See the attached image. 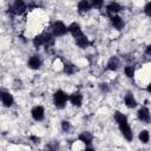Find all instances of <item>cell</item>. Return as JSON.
<instances>
[{"instance_id":"obj_1","label":"cell","mask_w":151,"mask_h":151,"mask_svg":"<svg viewBox=\"0 0 151 151\" xmlns=\"http://www.w3.org/2000/svg\"><path fill=\"white\" fill-rule=\"evenodd\" d=\"M114 120L118 125V129L120 131V133L123 134V137L127 140V142H132L133 139V132H132V129L129 124V120H127V117L126 114H124L123 112L120 111H116L114 114Z\"/></svg>"},{"instance_id":"obj_2","label":"cell","mask_w":151,"mask_h":151,"mask_svg":"<svg viewBox=\"0 0 151 151\" xmlns=\"http://www.w3.org/2000/svg\"><path fill=\"white\" fill-rule=\"evenodd\" d=\"M70 100V96L65 92V91H63V90H57L54 93H53V105L57 107V109H59V110H61V109H64L65 106H66V103Z\"/></svg>"},{"instance_id":"obj_3","label":"cell","mask_w":151,"mask_h":151,"mask_svg":"<svg viewBox=\"0 0 151 151\" xmlns=\"http://www.w3.org/2000/svg\"><path fill=\"white\" fill-rule=\"evenodd\" d=\"M52 34L54 37H64L68 33V26H66L61 20H57L52 24Z\"/></svg>"},{"instance_id":"obj_4","label":"cell","mask_w":151,"mask_h":151,"mask_svg":"<svg viewBox=\"0 0 151 151\" xmlns=\"http://www.w3.org/2000/svg\"><path fill=\"white\" fill-rule=\"evenodd\" d=\"M9 13L12 15H21L26 9H27V5L22 1V0H15L8 8Z\"/></svg>"},{"instance_id":"obj_5","label":"cell","mask_w":151,"mask_h":151,"mask_svg":"<svg viewBox=\"0 0 151 151\" xmlns=\"http://www.w3.org/2000/svg\"><path fill=\"white\" fill-rule=\"evenodd\" d=\"M137 118H138L142 123L149 124V123L151 122V113H150V110H149L146 106L139 107V110L137 111Z\"/></svg>"},{"instance_id":"obj_6","label":"cell","mask_w":151,"mask_h":151,"mask_svg":"<svg viewBox=\"0 0 151 151\" xmlns=\"http://www.w3.org/2000/svg\"><path fill=\"white\" fill-rule=\"evenodd\" d=\"M41 65H42V59L39 54H33L27 60V66L31 70H39L41 67Z\"/></svg>"},{"instance_id":"obj_7","label":"cell","mask_w":151,"mask_h":151,"mask_svg":"<svg viewBox=\"0 0 151 151\" xmlns=\"http://www.w3.org/2000/svg\"><path fill=\"white\" fill-rule=\"evenodd\" d=\"M31 116L35 122H41L45 118V109L41 105H37L32 107L31 110Z\"/></svg>"},{"instance_id":"obj_8","label":"cell","mask_w":151,"mask_h":151,"mask_svg":"<svg viewBox=\"0 0 151 151\" xmlns=\"http://www.w3.org/2000/svg\"><path fill=\"white\" fill-rule=\"evenodd\" d=\"M0 98H1V103L5 107H11L13 104H14V98L13 96L6 91V90H1L0 91Z\"/></svg>"},{"instance_id":"obj_9","label":"cell","mask_w":151,"mask_h":151,"mask_svg":"<svg viewBox=\"0 0 151 151\" xmlns=\"http://www.w3.org/2000/svg\"><path fill=\"white\" fill-rule=\"evenodd\" d=\"M122 9H123L122 6L116 1H111L106 5V13H107V15H110V18L112 15H117V13L120 12Z\"/></svg>"},{"instance_id":"obj_10","label":"cell","mask_w":151,"mask_h":151,"mask_svg":"<svg viewBox=\"0 0 151 151\" xmlns=\"http://www.w3.org/2000/svg\"><path fill=\"white\" fill-rule=\"evenodd\" d=\"M68 32L72 34V37L74 38V40L78 39V38H80L81 35H84V33H83V31H81V27H80V25H79L78 22H72V24H70V25H68Z\"/></svg>"},{"instance_id":"obj_11","label":"cell","mask_w":151,"mask_h":151,"mask_svg":"<svg viewBox=\"0 0 151 151\" xmlns=\"http://www.w3.org/2000/svg\"><path fill=\"white\" fill-rule=\"evenodd\" d=\"M91 8H92L91 2H88L87 0H81V1H79L78 5H77V11H78V13H79L80 15L86 14Z\"/></svg>"},{"instance_id":"obj_12","label":"cell","mask_w":151,"mask_h":151,"mask_svg":"<svg viewBox=\"0 0 151 151\" xmlns=\"http://www.w3.org/2000/svg\"><path fill=\"white\" fill-rule=\"evenodd\" d=\"M110 21H111V25L113 26V28H116L117 31H122L124 28L125 22H124V20H123L122 17H119V15H112L110 18Z\"/></svg>"},{"instance_id":"obj_13","label":"cell","mask_w":151,"mask_h":151,"mask_svg":"<svg viewBox=\"0 0 151 151\" xmlns=\"http://www.w3.org/2000/svg\"><path fill=\"white\" fill-rule=\"evenodd\" d=\"M83 99H84V97H83V94H81L79 91L73 92V93L70 96V101H71V104H72L73 106H76V107H80V106H81Z\"/></svg>"},{"instance_id":"obj_14","label":"cell","mask_w":151,"mask_h":151,"mask_svg":"<svg viewBox=\"0 0 151 151\" xmlns=\"http://www.w3.org/2000/svg\"><path fill=\"white\" fill-rule=\"evenodd\" d=\"M124 103H125V106L129 107V109H134L138 105V103H137L133 93H131V92H127L124 96Z\"/></svg>"},{"instance_id":"obj_15","label":"cell","mask_w":151,"mask_h":151,"mask_svg":"<svg viewBox=\"0 0 151 151\" xmlns=\"http://www.w3.org/2000/svg\"><path fill=\"white\" fill-rule=\"evenodd\" d=\"M78 140L81 142L83 144H85V146L91 145L92 144V140H93V134L91 132H88V131H84V132H81L78 136Z\"/></svg>"},{"instance_id":"obj_16","label":"cell","mask_w":151,"mask_h":151,"mask_svg":"<svg viewBox=\"0 0 151 151\" xmlns=\"http://www.w3.org/2000/svg\"><path fill=\"white\" fill-rule=\"evenodd\" d=\"M119 65H120L119 58L116 57V55H113V57H111V58L109 59L107 65H106V68H107L109 71H117V70L119 68Z\"/></svg>"},{"instance_id":"obj_17","label":"cell","mask_w":151,"mask_h":151,"mask_svg":"<svg viewBox=\"0 0 151 151\" xmlns=\"http://www.w3.org/2000/svg\"><path fill=\"white\" fill-rule=\"evenodd\" d=\"M32 42H33V46L35 48H40L41 46H45V34H44V32L40 33V34H38V35H35L33 38V41Z\"/></svg>"},{"instance_id":"obj_18","label":"cell","mask_w":151,"mask_h":151,"mask_svg":"<svg viewBox=\"0 0 151 151\" xmlns=\"http://www.w3.org/2000/svg\"><path fill=\"white\" fill-rule=\"evenodd\" d=\"M76 44H77V46L80 47V48H86V47H88V46L91 45V41H90V39L84 34V35H81L80 38L76 39Z\"/></svg>"},{"instance_id":"obj_19","label":"cell","mask_w":151,"mask_h":151,"mask_svg":"<svg viewBox=\"0 0 151 151\" xmlns=\"http://www.w3.org/2000/svg\"><path fill=\"white\" fill-rule=\"evenodd\" d=\"M63 71L66 73V74H68V76H71V74H74L77 71H78V68L72 64V63H68V61H66V63H64V66H63Z\"/></svg>"},{"instance_id":"obj_20","label":"cell","mask_w":151,"mask_h":151,"mask_svg":"<svg viewBox=\"0 0 151 151\" xmlns=\"http://www.w3.org/2000/svg\"><path fill=\"white\" fill-rule=\"evenodd\" d=\"M138 139L143 144L149 143V140H150V133H149V131L147 130H142L139 132V134H138Z\"/></svg>"},{"instance_id":"obj_21","label":"cell","mask_w":151,"mask_h":151,"mask_svg":"<svg viewBox=\"0 0 151 151\" xmlns=\"http://www.w3.org/2000/svg\"><path fill=\"white\" fill-rule=\"evenodd\" d=\"M124 73L127 78H133L134 77V67L132 65H126L124 67Z\"/></svg>"},{"instance_id":"obj_22","label":"cell","mask_w":151,"mask_h":151,"mask_svg":"<svg viewBox=\"0 0 151 151\" xmlns=\"http://www.w3.org/2000/svg\"><path fill=\"white\" fill-rule=\"evenodd\" d=\"M45 150L46 151H59V143L52 142V143H50V144L46 145Z\"/></svg>"},{"instance_id":"obj_23","label":"cell","mask_w":151,"mask_h":151,"mask_svg":"<svg viewBox=\"0 0 151 151\" xmlns=\"http://www.w3.org/2000/svg\"><path fill=\"white\" fill-rule=\"evenodd\" d=\"M91 6H92L94 9H101L103 6H104V1H101V0H93V1L91 2Z\"/></svg>"},{"instance_id":"obj_24","label":"cell","mask_w":151,"mask_h":151,"mask_svg":"<svg viewBox=\"0 0 151 151\" xmlns=\"http://www.w3.org/2000/svg\"><path fill=\"white\" fill-rule=\"evenodd\" d=\"M61 130L63 132H68L71 130V123L68 120H61Z\"/></svg>"},{"instance_id":"obj_25","label":"cell","mask_w":151,"mask_h":151,"mask_svg":"<svg viewBox=\"0 0 151 151\" xmlns=\"http://www.w3.org/2000/svg\"><path fill=\"white\" fill-rule=\"evenodd\" d=\"M144 13L151 19V1H149V2L145 4V6H144Z\"/></svg>"},{"instance_id":"obj_26","label":"cell","mask_w":151,"mask_h":151,"mask_svg":"<svg viewBox=\"0 0 151 151\" xmlns=\"http://www.w3.org/2000/svg\"><path fill=\"white\" fill-rule=\"evenodd\" d=\"M99 87H100V91H101V92H105V93H106V92H109V91H110L109 85H107L106 83H101V84L99 85Z\"/></svg>"},{"instance_id":"obj_27","label":"cell","mask_w":151,"mask_h":151,"mask_svg":"<svg viewBox=\"0 0 151 151\" xmlns=\"http://www.w3.org/2000/svg\"><path fill=\"white\" fill-rule=\"evenodd\" d=\"M29 139H31L34 144H39V143H40V138L37 137V136H29Z\"/></svg>"},{"instance_id":"obj_28","label":"cell","mask_w":151,"mask_h":151,"mask_svg":"<svg viewBox=\"0 0 151 151\" xmlns=\"http://www.w3.org/2000/svg\"><path fill=\"white\" fill-rule=\"evenodd\" d=\"M145 54L149 55V57H151V44L146 46V48H145Z\"/></svg>"},{"instance_id":"obj_29","label":"cell","mask_w":151,"mask_h":151,"mask_svg":"<svg viewBox=\"0 0 151 151\" xmlns=\"http://www.w3.org/2000/svg\"><path fill=\"white\" fill-rule=\"evenodd\" d=\"M83 151H96V150H94V147H92V145H87V146H85V149Z\"/></svg>"},{"instance_id":"obj_30","label":"cell","mask_w":151,"mask_h":151,"mask_svg":"<svg viewBox=\"0 0 151 151\" xmlns=\"http://www.w3.org/2000/svg\"><path fill=\"white\" fill-rule=\"evenodd\" d=\"M146 91H147V92L151 94V81L147 84V86H146Z\"/></svg>"}]
</instances>
